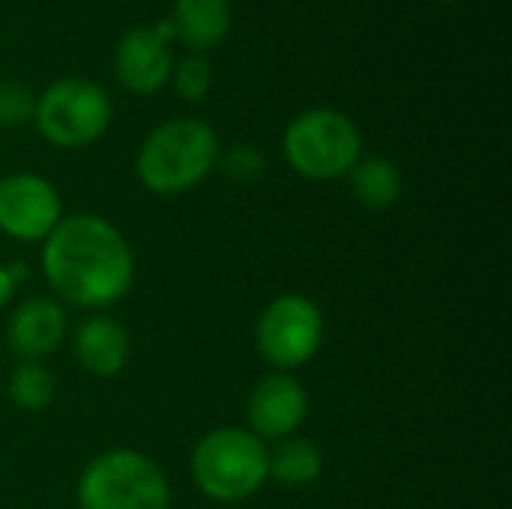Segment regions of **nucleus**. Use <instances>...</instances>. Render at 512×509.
Segmentation results:
<instances>
[{
    "mask_svg": "<svg viewBox=\"0 0 512 509\" xmlns=\"http://www.w3.org/2000/svg\"><path fill=\"white\" fill-rule=\"evenodd\" d=\"M189 474L204 498L240 504L270 480V447L246 426H219L195 444Z\"/></svg>",
    "mask_w": 512,
    "mask_h": 509,
    "instance_id": "7ed1b4c3",
    "label": "nucleus"
},
{
    "mask_svg": "<svg viewBox=\"0 0 512 509\" xmlns=\"http://www.w3.org/2000/svg\"><path fill=\"white\" fill-rule=\"evenodd\" d=\"M66 309L54 297L21 300L6 324V345L15 357L42 363L66 342Z\"/></svg>",
    "mask_w": 512,
    "mask_h": 509,
    "instance_id": "9b49d317",
    "label": "nucleus"
},
{
    "mask_svg": "<svg viewBox=\"0 0 512 509\" xmlns=\"http://www.w3.org/2000/svg\"><path fill=\"white\" fill-rule=\"evenodd\" d=\"M435 3H459V0H435Z\"/></svg>",
    "mask_w": 512,
    "mask_h": 509,
    "instance_id": "412c9836",
    "label": "nucleus"
},
{
    "mask_svg": "<svg viewBox=\"0 0 512 509\" xmlns=\"http://www.w3.org/2000/svg\"><path fill=\"white\" fill-rule=\"evenodd\" d=\"M324 345V312L306 294H279L255 324V348L273 372L306 366Z\"/></svg>",
    "mask_w": 512,
    "mask_h": 509,
    "instance_id": "0eeeda50",
    "label": "nucleus"
},
{
    "mask_svg": "<svg viewBox=\"0 0 512 509\" xmlns=\"http://www.w3.org/2000/svg\"><path fill=\"white\" fill-rule=\"evenodd\" d=\"M36 93L18 78H0V129H18L33 120Z\"/></svg>",
    "mask_w": 512,
    "mask_h": 509,
    "instance_id": "a211bd4d",
    "label": "nucleus"
},
{
    "mask_svg": "<svg viewBox=\"0 0 512 509\" xmlns=\"http://www.w3.org/2000/svg\"><path fill=\"white\" fill-rule=\"evenodd\" d=\"M219 165H222V171L231 180H237V183H255L264 174L267 159H264V153L255 144H231L225 153H219Z\"/></svg>",
    "mask_w": 512,
    "mask_h": 509,
    "instance_id": "6ab92c4d",
    "label": "nucleus"
},
{
    "mask_svg": "<svg viewBox=\"0 0 512 509\" xmlns=\"http://www.w3.org/2000/svg\"><path fill=\"white\" fill-rule=\"evenodd\" d=\"M309 414V393L291 372L264 375L246 399V429L264 444L300 432Z\"/></svg>",
    "mask_w": 512,
    "mask_h": 509,
    "instance_id": "1a4fd4ad",
    "label": "nucleus"
},
{
    "mask_svg": "<svg viewBox=\"0 0 512 509\" xmlns=\"http://www.w3.org/2000/svg\"><path fill=\"white\" fill-rule=\"evenodd\" d=\"M174 69V51L153 27H132L120 36L114 51V75L123 90L135 96H153L168 87Z\"/></svg>",
    "mask_w": 512,
    "mask_h": 509,
    "instance_id": "9d476101",
    "label": "nucleus"
},
{
    "mask_svg": "<svg viewBox=\"0 0 512 509\" xmlns=\"http://www.w3.org/2000/svg\"><path fill=\"white\" fill-rule=\"evenodd\" d=\"M27 279V270L21 261H12V264H0V309L9 306V300L15 297L18 285Z\"/></svg>",
    "mask_w": 512,
    "mask_h": 509,
    "instance_id": "aec40b11",
    "label": "nucleus"
},
{
    "mask_svg": "<svg viewBox=\"0 0 512 509\" xmlns=\"http://www.w3.org/2000/svg\"><path fill=\"white\" fill-rule=\"evenodd\" d=\"M177 39L189 45L195 54L216 48L234 21L231 0H174L171 15Z\"/></svg>",
    "mask_w": 512,
    "mask_h": 509,
    "instance_id": "ddd939ff",
    "label": "nucleus"
},
{
    "mask_svg": "<svg viewBox=\"0 0 512 509\" xmlns=\"http://www.w3.org/2000/svg\"><path fill=\"white\" fill-rule=\"evenodd\" d=\"M75 501L78 509H171V483L147 453L114 447L84 465Z\"/></svg>",
    "mask_w": 512,
    "mask_h": 509,
    "instance_id": "39448f33",
    "label": "nucleus"
},
{
    "mask_svg": "<svg viewBox=\"0 0 512 509\" xmlns=\"http://www.w3.org/2000/svg\"><path fill=\"white\" fill-rule=\"evenodd\" d=\"M75 363L93 378H114L126 369L132 345L129 333L111 315H90L72 330Z\"/></svg>",
    "mask_w": 512,
    "mask_h": 509,
    "instance_id": "f8f14e48",
    "label": "nucleus"
},
{
    "mask_svg": "<svg viewBox=\"0 0 512 509\" xmlns=\"http://www.w3.org/2000/svg\"><path fill=\"white\" fill-rule=\"evenodd\" d=\"M63 219L57 186L33 171L0 177V234L18 243H42Z\"/></svg>",
    "mask_w": 512,
    "mask_h": 509,
    "instance_id": "6e6552de",
    "label": "nucleus"
},
{
    "mask_svg": "<svg viewBox=\"0 0 512 509\" xmlns=\"http://www.w3.org/2000/svg\"><path fill=\"white\" fill-rule=\"evenodd\" d=\"M174 93L183 99V102H201L210 87H213V66L204 54H186L180 60H174V69H171V81Z\"/></svg>",
    "mask_w": 512,
    "mask_h": 509,
    "instance_id": "f3484780",
    "label": "nucleus"
},
{
    "mask_svg": "<svg viewBox=\"0 0 512 509\" xmlns=\"http://www.w3.org/2000/svg\"><path fill=\"white\" fill-rule=\"evenodd\" d=\"M6 393L21 411H45L57 396V378L45 363L21 360L9 375Z\"/></svg>",
    "mask_w": 512,
    "mask_h": 509,
    "instance_id": "dca6fc26",
    "label": "nucleus"
},
{
    "mask_svg": "<svg viewBox=\"0 0 512 509\" xmlns=\"http://www.w3.org/2000/svg\"><path fill=\"white\" fill-rule=\"evenodd\" d=\"M42 276L57 300L102 312L135 282V255L117 225L96 213H72L42 240Z\"/></svg>",
    "mask_w": 512,
    "mask_h": 509,
    "instance_id": "f257e3e1",
    "label": "nucleus"
},
{
    "mask_svg": "<svg viewBox=\"0 0 512 509\" xmlns=\"http://www.w3.org/2000/svg\"><path fill=\"white\" fill-rule=\"evenodd\" d=\"M354 198L369 210H387L402 198V171L384 156H360L348 174Z\"/></svg>",
    "mask_w": 512,
    "mask_h": 509,
    "instance_id": "2eb2a0df",
    "label": "nucleus"
},
{
    "mask_svg": "<svg viewBox=\"0 0 512 509\" xmlns=\"http://www.w3.org/2000/svg\"><path fill=\"white\" fill-rule=\"evenodd\" d=\"M282 153L297 177L330 183L348 177L360 162L363 135L339 108H306L285 126Z\"/></svg>",
    "mask_w": 512,
    "mask_h": 509,
    "instance_id": "20e7f679",
    "label": "nucleus"
},
{
    "mask_svg": "<svg viewBox=\"0 0 512 509\" xmlns=\"http://www.w3.org/2000/svg\"><path fill=\"white\" fill-rule=\"evenodd\" d=\"M219 135L201 117H174L147 132L135 156L138 183L162 198L201 186L219 165Z\"/></svg>",
    "mask_w": 512,
    "mask_h": 509,
    "instance_id": "f03ea898",
    "label": "nucleus"
},
{
    "mask_svg": "<svg viewBox=\"0 0 512 509\" xmlns=\"http://www.w3.org/2000/svg\"><path fill=\"white\" fill-rule=\"evenodd\" d=\"M114 117V102L108 90L84 75H66L51 81L33 108V123L39 135L60 150H81L96 144Z\"/></svg>",
    "mask_w": 512,
    "mask_h": 509,
    "instance_id": "423d86ee",
    "label": "nucleus"
},
{
    "mask_svg": "<svg viewBox=\"0 0 512 509\" xmlns=\"http://www.w3.org/2000/svg\"><path fill=\"white\" fill-rule=\"evenodd\" d=\"M324 471V453L312 438L291 435L270 450V477L285 489H306Z\"/></svg>",
    "mask_w": 512,
    "mask_h": 509,
    "instance_id": "4468645a",
    "label": "nucleus"
}]
</instances>
